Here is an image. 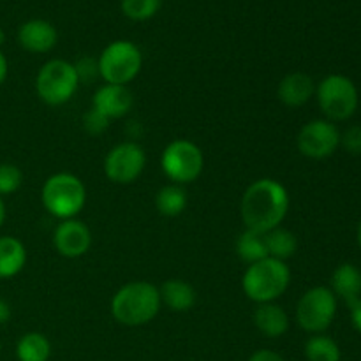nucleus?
I'll return each instance as SVG.
<instances>
[{
  "instance_id": "393cba45",
  "label": "nucleus",
  "mask_w": 361,
  "mask_h": 361,
  "mask_svg": "<svg viewBox=\"0 0 361 361\" xmlns=\"http://www.w3.org/2000/svg\"><path fill=\"white\" fill-rule=\"evenodd\" d=\"M122 13L133 21H147L159 13L162 0H122Z\"/></svg>"
},
{
  "instance_id": "9b49d317",
  "label": "nucleus",
  "mask_w": 361,
  "mask_h": 361,
  "mask_svg": "<svg viewBox=\"0 0 361 361\" xmlns=\"http://www.w3.org/2000/svg\"><path fill=\"white\" fill-rule=\"evenodd\" d=\"M296 145L302 155L323 161L331 157L341 147V130L330 120H312L300 129Z\"/></svg>"
},
{
  "instance_id": "423d86ee",
  "label": "nucleus",
  "mask_w": 361,
  "mask_h": 361,
  "mask_svg": "<svg viewBox=\"0 0 361 361\" xmlns=\"http://www.w3.org/2000/svg\"><path fill=\"white\" fill-rule=\"evenodd\" d=\"M317 104L330 122H344L358 109V88L344 74H330L316 87Z\"/></svg>"
},
{
  "instance_id": "c756f323",
  "label": "nucleus",
  "mask_w": 361,
  "mask_h": 361,
  "mask_svg": "<svg viewBox=\"0 0 361 361\" xmlns=\"http://www.w3.org/2000/svg\"><path fill=\"white\" fill-rule=\"evenodd\" d=\"M249 361H286L279 353L270 351V349H261L250 356Z\"/></svg>"
},
{
  "instance_id": "c85d7f7f",
  "label": "nucleus",
  "mask_w": 361,
  "mask_h": 361,
  "mask_svg": "<svg viewBox=\"0 0 361 361\" xmlns=\"http://www.w3.org/2000/svg\"><path fill=\"white\" fill-rule=\"evenodd\" d=\"M78 71V76H80V81H90L95 74H99L97 69V60L90 59V56H83L78 63H74Z\"/></svg>"
},
{
  "instance_id": "f3484780",
  "label": "nucleus",
  "mask_w": 361,
  "mask_h": 361,
  "mask_svg": "<svg viewBox=\"0 0 361 361\" xmlns=\"http://www.w3.org/2000/svg\"><path fill=\"white\" fill-rule=\"evenodd\" d=\"M331 293L348 305L361 298V271L353 263H342L331 275Z\"/></svg>"
},
{
  "instance_id": "0eeeda50",
  "label": "nucleus",
  "mask_w": 361,
  "mask_h": 361,
  "mask_svg": "<svg viewBox=\"0 0 361 361\" xmlns=\"http://www.w3.org/2000/svg\"><path fill=\"white\" fill-rule=\"evenodd\" d=\"M143 66L140 48L130 41H115L106 46L97 59L99 76L108 85H122L134 80Z\"/></svg>"
},
{
  "instance_id": "f8f14e48",
  "label": "nucleus",
  "mask_w": 361,
  "mask_h": 361,
  "mask_svg": "<svg viewBox=\"0 0 361 361\" xmlns=\"http://www.w3.org/2000/svg\"><path fill=\"white\" fill-rule=\"evenodd\" d=\"M53 245L60 256L76 259L85 256L92 245V233L87 224L76 219H67L56 226L53 233Z\"/></svg>"
},
{
  "instance_id": "f257e3e1",
  "label": "nucleus",
  "mask_w": 361,
  "mask_h": 361,
  "mask_svg": "<svg viewBox=\"0 0 361 361\" xmlns=\"http://www.w3.org/2000/svg\"><path fill=\"white\" fill-rule=\"evenodd\" d=\"M289 210V194L281 182L259 178L250 183L242 196L240 212L247 229L264 235L279 228Z\"/></svg>"
},
{
  "instance_id": "c9c22d12",
  "label": "nucleus",
  "mask_w": 361,
  "mask_h": 361,
  "mask_svg": "<svg viewBox=\"0 0 361 361\" xmlns=\"http://www.w3.org/2000/svg\"><path fill=\"white\" fill-rule=\"evenodd\" d=\"M4 42H6V32H4L2 28H0V46H2Z\"/></svg>"
},
{
  "instance_id": "dca6fc26",
  "label": "nucleus",
  "mask_w": 361,
  "mask_h": 361,
  "mask_svg": "<svg viewBox=\"0 0 361 361\" xmlns=\"http://www.w3.org/2000/svg\"><path fill=\"white\" fill-rule=\"evenodd\" d=\"M254 324L268 338H279L289 330V316L281 305L259 303L254 310Z\"/></svg>"
},
{
  "instance_id": "f704fd0d",
  "label": "nucleus",
  "mask_w": 361,
  "mask_h": 361,
  "mask_svg": "<svg viewBox=\"0 0 361 361\" xmlns=\"http://www.w3.org/2000/svg\"><path fill=\"white\" fill-rule=\"evenodd\" d=\"M356 240H358V245L361 247V222L358 224V229H356Z\"/></svg>"
},
{
  "instance_id": "f03ea898",
  "label": "nucleus",
  "mask_w": 361,
  "mask_h": 361,
  "mask_svg": "<svg viewBox=\"0 0 361 361\" xmlns=\"http://www.w3.org/2000/svg\"><path fill=\"white\" fill-rule=\"evenodd\" d=\"M159 288L145 281L129 282L115 293L111 314L123 326H143L150 323L161 310Z\"/></svg>"
},
{
  "instance_id": "2f4dec72",
  "label": "nucleus",
  "mask_w": 361,
  "mask_h": 361,
  "mask_svg": "<svg viewBox=\"0 0 361 361\" xmlns=\"http://www.w3.org/2000/svg\"><path fill=\"white\" fill-rule=\"evenodd\" d=\"M11 319V305L4 298H0V324H6Z\"/></svg>"
},
{
  "instance_id": "aec40b11",
  "label": "nucleus",
  "mask_w": 361,
  "mask_h": 361,
  "mask_svg": "<svg viewBox=\"0 0 361 361\" xmlns=\"http://www.w3.org/2000/svg\"><path fill=\"white\" fill-rule=\"evenodd\" d=\"M264 243H267L268 257L284 261V263L289 257L295 256L296 249H298L296 236L291 231H288V229L281 228V226L264 233Z\"/></svg>"
},
{
  "instance_id": "20e7f679",
  "label": "nucleus",
  "mask_w": 361,
  "mask_h": 361,
  "mask_svg": "<svg viewBox=\"0 0 361 361\" xmlns=\"http://www.w3.org/2000/svg\"><path fill=\"white\" fill-rule=\"evenodd\" d=\"M42 207L60 221L74 219L87 203V189L76 175L55 173L44 182L41 190Z\"/></svg>"
},
{
  "instance_id": "4be33fe9",
  "label": "nucleus",
  "mask_w": 361,
  "mask_h": 361,
  "mask_svg": "<svg viewBox=\"0 0 361 361\" xmlns=\"http://www.w3.org/2000/svg\"><path fill=\"white\" fill-rule=\"evenodd\" d=\"M235 250H236V256L247 264H254L257 263V261L268 257L264 235H261V233H256V231H250V229H245V231L236 238Z\"/></svg>"
},
{
  "instance_id": "e433bc0d",
  "label": "nucleus",
  "mask_w": 361,
  "mask_h": 361,
  "mask_svg": "<svg viewBox=\"0 0 361 361\" xmlns=\"http://www.w3.org/2000/svg\"><path fill=\"white\" fill-rule=\"evenodd\" d=\"M0 353H2V342H0Z\"/></svg>"
},
{
  "instance_id": "7ed1b4c3",
  "label": "nucleus",
  "mask_w": 361,
  "mask_h": 361,
  "mask_svg": "<svg viewBox=\"0 0 361 361\" xmlns=\"http://www.w3.org/2000/svg\"><path fill=\"white\" fill-rule=\"evenodd\" d=\"M291 282V270L284 261L264 257L249 264L243 274L242 288L249 300L259 303H274L286 293Z\"/></svg>"
},
{
  "instance_id": "bb28decb",
  "label": "nucleus",
  "mask_w": 361,
  "mask_h": 361,
  "mask_svg": "<svg viewBox=\"0 0 361 361\" xmlns=\"http://www.w3.org/2000/svg\"><path fill=\"white\" fill-rule=\"evenodd\" d=\"M341 145L351 155H361V126H353L341 134Z\"/></svg>"
},
{
  "instance_id": "9d476101",
  "label": "nucleus",
  "mask_w": 361,
  "mask_h": 361,
  "mask_svg": "<svg viewBox=\"0 0 361 361\" xmlns=\"http://www.w3.org/2000/svg\"><path fill=\"white\" fill-rule=\"evenodd\" d=\"M147 166V154L134 141L116 145L104 157V175L109 182L129 185L136 182Z\"/></svg>"
},
{
  "instance_id": "473e14b6",
  "label": "nucleus",
  "mask_w": 361,
  "mask_h": 361,
  "mask_svg": "<svg viewBox=\"0 0 361 361\" xmlns=\"http://www.w3.org/2000/svg\"><path fill=\"white\" fill-rule=\"evenodd\" d=\"M7 73H9V63H7L6 55H4L2 49H0V85H2L4 81H6Z\"/></svg>"
},
{
  "instance_id": "5701e85b",
  "label": "nucleus",
  "mask_w": 361,
  "mask_h": 361,
  "mask_svg": "<svg viewBox=\"0 0 361 361\" xmlns=\"http://www.w3.org/2000/svg\"><path fill=\"white\" fill-rule=\"evenodd\" d=\"M157 212L164 217H178L187 208V192L182 185H164L155 196Z\"/></svg>"
},
{
  "instance_id": "ddd939ff",
  "label": "nucleus",
  "mask_w": 361,
  "mask_h": 361,
  "mask_svg": "<svg viewBox=\"0 0 361 361\" xmlns=\"http://www.w3.org/2000/svg\"><path fill=\"white\" fill-rule=\"evenodd\" d=\"M134 104L133 94L122 85H102L92 99V108L97 109L108 120H116L126 116Z\"/></svg>"
},
{
  "instance_id": "a211bd4d",
  "label": "nucleus",
  "mask_w": 361,
  "mask_h": 361,
  "mask_svg": "<svg viewBox=\"0 0 361 361\" xmlns=\"http://www.w3.org/2000/svg\"><path fill=\"white\" fill-rule=\"evenodd\" d=\"M161 302L173 312H187L196 303V291L192 286L180 279H169L159 288Z\"/></svg>"
},
{
  "instance_id": "412c9836",
  "label": "nucleus",
  "mask_w": 361,
  "mask_h": 361,
  "mask_svg": "<svg viewBox=\"0 0 361 361\" xmlns=\"http://www.w3.org/2000/svg\"><path fill=\"white\" fill-rule=\"evenodd\" d=\"M16 356L20 361H48L51 356V344L39 331H30L18 341Z\"/></svg>"
},
{
  "instance_id": "2eb2a0df",
  "label": "nucleus",
  "mask_w": 361,
  "mask_h": 361,
  "mask_svg": "<svg viewBox=\"0 0 361 361\" xmlns=\"http://www.w3.org/2000/svg\"><path fill=\"white\" fill-rule=\"evenodd\" d=\"M316 94V83L305 73H291L279 83L277 95L282 104L289 108H300L307 104Z\"/></svg>"
},
{
  "instance_id": "72a5a7b5",
  "label": "nucleus",
  "mask_w": 361,
  "mask_h": 361,
  "mask_svg": "<svg viewBox=\"0 0 361 361\" xmlns=\"http://www.w3.org/2000/svg\"><path fill=\"white\" fill-rule=\"evenodd\" d=\"M4 221H6V204H4L2 197H0V228H2Z\"/></svg>"
},
{
  "instance_id": "cd10ccee",
  "label": "nucleus",
  "mask_w": 361,
  "mask_h": 361,
  "mask_svg": "<svg viewBox=\"0 0 361 361\" xmlns=\"http://www.w3.org/2000/svg\"><path fill=\"white\" fill-rule=\"evenodd\" d=\"M108 123L109 120L106 118L104 115L97 111V109L90 108L88 109L87 115L83 116V127L87 129V133L90 134H101L108 129Z\"/></svg>"
},
{
  "instance_id": "4468645a",
  "label": "nucleus",
  "mask_w": 361,
  "mask_h": 361,
  "mask_svg": "<svg viewBox=\"0 0 361 361\" xmlns=\"http://www.w3.org/2000/svg\"><path fill=\"white\" fill-rule=\"evenodd\" d=\"M59 41L56 28L46 20H28L18 30V42L30 53L51 51Z\"/></svg>"
},
{
  "instance_id": "39448f33",
  "label": "nucleus",
  "mask_w": 361,
  "mask_h": 361,
  "mask_svg": "<svg viewBox=\"0 0 361 361\" xmlns=\"http://www.w3.org/2000/svg\"><path fill=\"white\" fill-rule=\"evenodd\" d=\"M80 76L74 63L55 59L46 62L35 78V92L39 99L49 106H62L73 99L80 87Z\"/></svg>"
},
{
  "instance_id": "a878e982",
  "label": "nucleus",
  "mask_w": 361,
  "mask_h": 361,
  "mask_svg": "<svg viewBox=\"0 0 361 361\" xmlns=\"http://www.w3.org/2000/svg\"><path fill=\"white\" fill-rule=\"evenodd\" d=\"M23 183V173L18 166L4 162L0 164V197L14 194Z\"/></svg>"
},
{
  "instance_id": "7c9ffc66",
  "label": "nucleus",
  "mask_w": 361,
  "mask_h": 361,
  "mask_svg": "<svg viewBox=\"0 0 361 361\" xmlns=\"http://www.w3.org/2000/svg\"><path fill=\"white\" fill-rule=\"evenodd\" d=\"M349 312H351L353 326L361 334V298H358L355 303L349 305Z\"/></svg>"
},
{
  "instance_id": "6e6552de",
  "label": "nucleus",
  "mask_w": 361,
  "mask_h": 361,
  "mask_svg": "<svg viewBox=\"0 0 361 361\" xmlns=\"http://www.w3.org/2000/svg\"><path fill=\"white\" fill-rule=\"evenodd\" d=\"M161 168L171 182L185 185L200 178L204 168V155L192 141L175 140L162 152Z\"/></svg>"
},
{
  "instance_id": "6ab92c4d",
  "label": "nucleus",
  "mask_w": 361,
  "mask_h": 361,
  "mask_svg": "<svg viewBox=\"0 0 361 361\" xmlns=\"http://www.w3.org/2000/svg\"><path fill=\"white\" fill-rule=\"evenodd\" d=\"M27 263V249L14 236H0V279L20 274Z\"/></svg>"
},
{
  "instance_id": "1a4fd4ad",
  "label": "nucleus",
  "mask_w": 361,
  "mask_h": 361,
  "mask_svg": "<svg viewBox=\"0 0 361 361\" xmlns=\"http://www.w3.org/2000/svg\"><path fill=\"white\" fill-rule=\"evenodd\" d=\"M337 314V296L330 288L317 286L309 289L296 305V321L309 334H323L334 323Z\"/></svg>"
},
{
  "instance_id": "b1692460",
  "label": "nucleus",
  "mask_w": 361,
  "mask_h": 361,
  "mask_svg": "<svg viewBox=\"0 0 361 361\" xmlns=\"http://www.w3.org/2000/svg\"><path fill=\"white\" fill-rule=\"evenodd\" d=\"M341 348L326 335H314L305 344V358L309 361H341Z\"/></svg>"
}]
</instances>
